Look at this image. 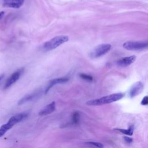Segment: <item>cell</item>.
<instances>
[{
  "label": "cell",
  "mask_w": 148,
  "mask_h": 148,
  "mask_svg": "<svg viewBox=\"0 0 148 148\" xmlns=\"http://www.w3.org/2000/svg\"><path fill=\"white\" fill-rule=\"evenodd\" d=\"M123 97H124V94L121 92L113 94H110L105 97H102L98 99L88 101L86 102V104L90 106H92V105L96 106V105H101L110 103L121 99Z\"/></svg>",
  "instance_id": "obj_1"
},
{
  "label": "cell",
  "mask_w": 148,
  "mask_h": 148,
  "mask_svg": "<svg viewBox=\"0 0 148 148\" xmlns=\"http://www.w3.org/2000/svg\"><path fill=\"white\" fill-rule=\"evenodd\" d=\"M69 40V38L66 35L56 36L49 40L46 42L43 45V49L45 51H50L53 50L62 44L66 42Z\"/></svg>",
  "instance_id": "obj_2"
},
{
  "label": "cell",
  "mask_w": 148,
  "mask_h": 148,
  "mask_svg": "<svg viewBox=\"0 0 148 148\" xmlns=\"http://www.w3.org/2000/svg\"><path fill=\"white\" fill-rule=\"evenodd\" d=\"M111 49L110 44H101L96 46L90 53L91 57L93 58L100 57L106 54Z\"/></svg>",
  "instance_id": "obj_3"
},
{
  "label": "cell",
  "mask_w": 148,
  "mask_h": 148,
  "mask_svg": "<svg viewBox=\"0 0 148 148\" xmlns=\"http://www.w3.org/2000/svg\"><path fill=\"white\" fill-rule=\"evenodd\" d=\"M147 42L128 41L123 44V47L128 50H140L147 47Z\"/></svg>",
  "instance_id": "obj_4"
},
{
  "label": "cell",
  "mask_w": 148,
  "mask_h": 148,
  "mask_svg": "<svg viewBox=\"0 0 148 148\" xmlns=\"http://www.w3.org/2000/svg\"><path fill=\"white\" fill-rule=\"evenodd\" d=\"M18 123V121L16 119V118L13 116L11 117L8 121L3 124L0 127V138L2 137V136L4 135V134L10 128H12L15 124Z\"/></svg>",
  "instance_id": "obj_5"
},
{
  "label": "cell",
  "mask_w": 148,
  "mask_h": 148,
  "mask_svg": "<svg viewBox=\"0 0 148 148\" xmlns=\"http://www.w3.org/2000/svg\"><path fill=\"white\" fill-rule=\"evenodd\" d=\"M23 69H20L17 71L14 72V73H13L6 81L4 86V88H8V87H10L12 84H13L15 82H16L19 79L20 76L23 73Z\"/></svg>",
  "instance_id": "obj_6"
},
{
  "label": "cell",
  "mask_w": 148,
  "mask_h": 148,
  "mask_svg": "<svg viewBox=\"0 0 148 148\" xmlns=\"http://www.w3.org/2000/svg\"><path fill=\"white\" fill-rule=\"evenodd\" d=\"M143 90V83L141 82H137L131 86L129 91V95L131 98H134L139 95Z\"/></svg>",
  "instance_id": "obj_7"
},
{
  "label": "cell",
  "mask_w": 148,
  "mask_h": 148,
  "mask_svg": "<svg viewBox=\"0 0 148 148\" xmlns=\"http://www.w3.org/2000/svg\"><path fill=\"white\" fill-rule=\"evenodd\" d=\"M136 59V57L135 56H131L129 57H125L118 60L116 61V64L118 66L121 67H125L130 65L132 64Z\"/></svg>",
  "instance_id": "obj_8"
},
{
  "label": "cell",
  "mask_w": 148,
  "mask_h": 148,
  "mask_svg": "<svg viewBox=\"0 0 148 148\" xmlns=\"http://www.w3.org/2000/svg\"><path fill=\"white\" fill-rule=\"evenodd\" d=\"M24 1V0H3V5L5 7L17 9L23 5Z\"/></svg>",
  "instance_id": "obj_9"
},
{
  "label": "cell",
  "mask_w": 148,
  "mask_h": 148,
  "mask_svg": "<svg viewBox=\"0 0 148 148\" xmlns=\"http://www.w3.org/2000/svg\"><path fill=\"white\" fill-rule=\"evenodd\" d=\"M68 80H69V78L67 77H61L56 78V79H54L50 80L49 83V85H48L47 87L46 88V89L45 90V93L46 94L49 91V90L54 85L66 83L68 81Z\"/></svg>",
  "instance_id": "obj_10"
},
{
  "label": "cell",
  "mask_w": 148,
  "mask_h": 148,
  "mask_svg": "<svg viewBox=\"0 0 148 148\" xmlns=\"http://www.w3.org/2000/svg\"><path fill=\"white\" fill-rule=\"evenodd\" d=\"M56 109V103L54 101H53L51 103L46 105L43 108L39 113L40 116H45L53 112Z\"/></svg>",
  "instance_id": "obj_11"
},
{
  "label": "cell",
  "mask_w": 148,
  "mask_h": 148,
  "mask_svg": "<svg viewBox=\"0 0 148 148\" xmlns=\"http://www.w3.org/2000/svg\"><path fill=\"white\" fill-rule=\"evenodd\" d=\"M39 92H34V93L28 94V95L24 96V97H23L21 99H20L18 101V105H20L25 103L27 102H29V101L34 100V99L36 98L39 96Z\"/></svg>",
  "instance_id": "obj_12"
},
{
  "label": "cell",
  "mask_w": 148,
  "mask_h": 148,
  "mask_svg": "<svg viewBox=\"0 0 148 148\" xmlns=\"http://www.w3.org/2000/svg\"><path fill=\"white\" fill-rule=\"evenodd\" d=\"M116 131H118L119 132H121V133L125 134L127 135H132L133 134L134 132V125H131L130 126L128 129H118L116 128L115 129Z\"/></svg>",
  "instance_id": "obj_13"
},
{
  "label": "cell",
  "mask_w": 148,
  "mask_h": 148,
  "mask_svg": "<svg viewBox=\"0 0 148 148\" xmlns=\"http://www.w3.org/2000/svg\"><path fill=\"white\" fill-rule=\"evenodd\" d=\"M79 120H80V115L78 112H75L72 117V123L73 124H77L79 123Z\"/></svg>",
  "instance_id": "obj_14"
},
{
  "label": "cell",
  "mask_w": 148,
  "mask_h": 148,
  "mask_svg": "<svg viewBox=\"0 0 148 148\" xmlns=\"http://www.w3.org/2000/svg\"><path fill=\"white\" fill-rule=\"evenodd\" d=\"M80 77L84 79V80H86L87 81H92L93 80V77L89 75H87V74H85V73H80Z\"/></svg>",
  "instance_id": "obj_15"
},
{
  "label": "cell",
  "mask_w": 148,
  "mask_h": 148,
  "mask_svg": "<svg viewBox=\"0 0 148 148\" xmlns=\"http://www.w3.org/2000/svg\"><path fill=\"white\" fill-rule=\"evenodd\" d=\"M87 145H91V146H95V147H99V148H102L103 147V145L99 143V142H86L85 143Z\"/></svg>",
  "instance_id": "obj_16"
},
{
  "label": "cell",
  "mask_w": 148,
  "mask_h": 148,
  "mask_svg": "<svg viewBox=\"0 0 148 148\" xmlns=\"http://www.w3.org/2000/svg\"><path fill=\"white\" fill-rule=\"evenodd\" d=\"M148 103V97L145 96L141 101V105H147Z\"/></svg>",
  "instance_id": "obj_17"
},
{
  "label": "cell",
  "mask_w": 148,
  "mask_h": 148,
  "mask_svg": "<svg viewBox=\"0 0 148 148\" xmlns=\"http://www.w3.org/2000/svg\"><path fill=\"white\" fill-rule=\"evenodd\" d=\"M124 139L125 140V142L128 143H130L132 142V139L131 138H130L128 136H124Z\"/></svg>",
  "instance_id": "obj_18"
},
{
  "label": "cell",
  "mask_w": 148,
  "mask_h": 148,
  "mask_svg": "<svg viewBox=\"0 0 148 148\" xmlns=\"http://www.w3.org/2000/svg\"><path fill=\"white\" fill-rule=\"evenodd\" d=\"M3 15H4V12H3V11H2V12H0V19L3 17Z\"/></svg>",
  "instance_id": "obj_19"
},
{
  "label": "cell",
  "mask_w": 148,
  "mask_h": 148,
  "mask_svg": "<svg viewBox=\"0 0 148 148\" xmlns=\"http://www.w3.org/2000/svg\"><path fill=\"white\" fill-rule=\"evenodd\" d=\"M4 76V75H0V81L2 80V79L3 78V77Z\"/></svg>",
  "instance_id": "obj_20"
}]
</instances>
